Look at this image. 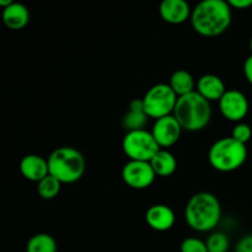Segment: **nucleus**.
<instances>
[{
    "label": "nucleus",
    "mask_w": 252,
    "mask_h": 252,
    "mask_svg": "<svg viewBox=\"0 0 252 252\" xmlns=\"http://www.w3.org/2000/svg\"><path fill=\"white\" fill-rule=\"evenodd\" d=\"M231 24V7L225 0H203L192 10L191 25L203 37L224 33Z\"/></svg>",
    "instance_id": "obj_1"
},
{
    "label": "nucleus",
    "mask_w": 252,
    "mask_h": 252,
    "mask_svg": "<svg viewBox=\"0 0 252 252\" xmlns=\"http://www.w3.org/2000/svg\"><path fill=\"white\" fill-rule=\"evenodd\" d=\"M221 218L219 199L209 192H198L189 199L185 208L187 225L199 233L212 231Z\"/></svg>",
    "instance_id": "obj_2"
},
{
    "label": "nucleus",
    "mask_w": 252,
    "mask_h": 252,
    "mask_svg": "<svg viewBox=\"0 0 252 252\" xmlns=\"http://www.w3.org/2000/svg\"><path fill=\"white\" fill-rule=\"evenodd\" d=\"M172 115L187 132H198L204 129L211 122V102L202 97L197 91L177 98Z\"/></svg>",
    "instance_id": "obj_3"
},
{
    "label": "nucleus",
    "mask_w": 252,
    "mask_h": 252,
    "mask_svg": "<svg viewBox=\"0 0 252 252\" xmlns=\"http://www.w3.org/2000/svg\"><path fill=\"white\" fill-rule=\"evenodd\" d=\"M49 175L62 184H74L83 177L85 172V158L73 147H61L48 157Z\"/></svg>",
    "instance_id": "obj_4"
},
{
    "label": "nucleus",
    "mask_w": 252,
    "mask_h": 252,
    "mask_svg": "<svg viewBox=\"0 0 252 252\" xmlns=\"http://www.w3.org/2000/svg\"><path fill=\"white\" fill-rule=\"evenodd\" d=\"M248 159V148L233 137L220 138L212 144L208 160L214 170L231 172L240 169Z\"/></svg>",
    "instance_id": "obj_5"
},
{
    "label": "nucleus",
    "mask_w": 252,
    "mask_h": 252,
    "mask_svg": "<svg viewBox=\"0 0 252 252\" xmlns=\"http://www.w3.org/2000/svg\"><path fill=\"white\" fill-rule=\"evenodd\" d=\"M177 95L169 84L160 83L152 86L143 97L145 113L155 121L174 113L177 102Z\"/></svg>",
    "instance_id": "obj_6"
},
{
    "label": "nucleus",
    "mask_w": 252,
    "mask_h": 252,
    "mask_svg": "<svg viewBox=\"0 0 252 252\" xmlns=\"http://www.w3.org/2000/svg\"><path fill=\"white\" fill-rule=\"evenodd\" d=\"M122 149L129 160L150 161L161 148L158 145L152 132L139 129L126 133L122 140Z\"/></svg>",
    "instance_id": "obj_7"
},
{
    "label": "nucleus",
    "mask_w": 252,
    "mask_h": 252,
    "mask_svg": "<svg viewBox=\"0 0 252 252\" xmlns=\"http://www.w3.org/2000/svg\"><path fill=\"white\" fill-rule=\"evenodd\" d=\"M154 170L149 161L129 160L122 169V179L128 187L133 189H145L155 181Z\"/></svg>",
    "instance_id": "obj_8"
},
{
    "label": "nucleus",
    "mask_w": 252,
    "mask_h": 252,
    "mask_svg": "<svg viewBox=\"0 0 252 252\" xmlns=\"http://www.w3.org/2000/svg\"><path fill=\"white\" fill-rule=\"evenodd\" d=\"M249 108L250 105L245 94L235 89L226 90L223 97L219 100L220 113L224 118L231 122L240 123L248 116Z\"/></svg>",
    "instance_id": "obj_9"
},
{
    "label": "nucleus",
    "mask_w": 252,
    "mask_h": 252,
    "mask_svg": "<svg viewBox=\"0 0 252 252\" xmlns=\"http://www.w3.org/2000/svg\"><path fill=\"white\" fill-rule=\"evenodd\" d=\"M182 130L184 129L177 122L175 116L170 115L155 121L150 132H152L154 139L157 140L158 145L162 149V148H170L179 142Z\"/></svg>",
    "instance_id": "obj_10"
},
{
    "label": "nucleus",
    "mask_w": 252,
    "mask_h": 252,
    "mask_svg": "<svg viewBox=\"0 0 252 252\" xmlns=\"http://www.w3.org/2000/svg\"><path fill=\"white\" fill-rule=\"evenodd\" d=\"M159 14L167 24L181 25L191 19L192 10L185 0H164L159 6Z\"/></svg>",
    "instance_id": "obj_11"
},
{
    "label": "nucleus",
    "mask_w": 252,
    "mask_h": 252,
    "mask_svg": "<svg viewBox=\"0 0 252 252\" xmlns=\"http://www.w3.org/2000/svg\"><path fill=\"white\" fill-rule=\"evenodd\" d=\"M176 217L166 204H154L145 213V221L155 231H167L174 226Z\"/></svg>",
    "instance_id": "obj_12"
},
{
    "label": "nucleus",
    "mask_w": 252,
    "mask_h": 252,
    "mask_svg": "<svg viewBox=\"0 0 252 252\" xmlns=\"http://www.w3.org/2000/svg\"><path fill=\"white\" fill-rule=\"evenodd\" d=\"M20 172L26 180L38 184L49 175L48 160L36 154L26 155L20 161Z\"/></svg>",
    "instance_id": "obj_13"
},
{
    "label": "nucleus",
    "mask_w": 252,
    "mask_h": 252,
    "mask_svg": "<svg viewBox=\"0 0 252 252\" xmlns=\"http://www.w3.org/2000/svg\"><path fill=\"white\" fill-rule=\"evenodd\" d=\"M196 91L209 102L211 101L219 102V100L226 93V89L224 81L218 75L206 74V75H202L197 81Z\"/></svg>",
    "instance_id": "obj_14"
},
{
    "label": "nucleus",
    "mask_w": 252,
    "mask_h": 252,
    "mask_svg": "<svg viewBox=\"0 0 252 252\" xmlns=\"http://www.w3.org/2000/svg\"><path fill=\"white\" fill-rule=\"evenodd\" d=\"M2 22L5 26L14 31L25 29L30 22V11L21 2H12L9 7L2 10Z\"/></svg>",
    "instance_id": "obj_15"
},
{
    "label": "nucleus",
    "mask_w": 252,
    "mask_h": 252,
    "mask_svg": "<svg viewBox=\"0 0 252 252\" xmlns=\"http://www.w3.org/2000/svg\"><path fill=\"white\" fill-rule=\"evenodd\" d=\"M149 162L157 176L169 177L176 171V158L174 157V154L165 149H160Z\"/></svg>",
    "instance_id": "obj_16"
},
{
    "label": "nucleus",
    "mask_w": 252,
    "mask_h": 252,
    "mask_svg": "<svg viewBox=\"0 0 252 252\" xmlns=\"http://www.w3.org/2000/svg\"><path fill=\"white\" fill-rule=\"evenodd\" d=\"M169 85L174 90V93L176 94L177 97L189 95V94L196 91V89H194L196 88V83H194L193 76L191 75V73L184 70V69H180V70L172 73V75L170 76Z\"/></svg>",
    "instance_id": "obj_17"
},
{
    "label": "nucleus",
    "mask_w": 252,
    "mask_h": 252,
    "mask_svg": "<svg viewBox=\"0 0 252 252\" xmlns=\"http://www.w3.org/2000/svg\"><path fill=\"white\" fill-rule=\"evenodd\" d=\"M26 252H57V241L49 234H36L27 241Z\"/></svg>",
    "instance_id": "obj_18"
},
{
    "label": "nucleus",
    "mask_w": 252,
    "mask_h": 252,
    "mask_svg": "<svg viewBox=\"0 0 252 252\" xmlns=\"http://www.w3.org/2000/svg\"><path fill=\"white\" fill-rule=\"evenodd\" d=\"M62 182L58 181L56 177L52 175L44 177L42 181L37 184V192H38L39 197L43 199H53L59 194L62 189Z\"/></svg>",
    "instance_id": "obj_19"
},
{
    "label": "nucleus",
    "mask_w": 252,
    "mask_h": 252,
    "mask_svg": "<svg viewBox=\"0 0 252 252\" xmlns=\"http://www.w3.org/2000/svg\"><path fill=\"white\" fill-rule=\"evenodd\" d=\"M148 116L145 112H137V111H128L123 117V127L127 132L132 130L144 129L148 122Z\"/></svg>",
    "instance_id": "obj_20"
},
{
    "label": "nucleus",
    "mask_w": 252,
    "mask_h": 252,
    "mask_svg": "<svg viewBox=\"0 0 252 252\" xmlns=\"http://www.w3.org/2000/svg\"><path fill=\"white\" fill-rule=\"evenodd\" d=\"M206 245L208 252H228L230 240L226 234L221 233V231H216L208 236Z\"/></svg>",
    "instance_id": "obj_21"
},
{
    "label": "nucleus",
    "mask_w": 252,
    "mask_h": 252,
    "mask_svg": "<svg viewBox=\"0 0 252 252\" xmlns=\"http://www.w3.org/2000/svg\"><path fill=\"white\" fill-rule=\"evenodd\" d=\"M181 252H208L206 241H202L197 238H187L185 239L180 246Z\"/></svg>",
    "instance_id": "obj_22"
},
{
    "label": "nucleus",
    "mask_w": 252,
    "mask_h": 252,
    "mask_svg": "<svg viewBox=\"0 0 252 252\" xmlns=\"http://www.w3.org/2000/svg\"><path fill=\"white\" fill-rule=\"evenodd\" d=\"M231 137L234 138L238 142L243 143L246 145V143L251 139L252 137V129L248 123H236L235 127L233 128V132H231Z\"/></svg>",
    "instance_id": "obj_23"
},
{
    "label": "nucleus",
    "mask_w": 252,
    "mask_h": 252,
    "mask_svg": "<svg viewBox=\"0 0 252 252\" xmlns=\"http://www.w3.org/2000/svg\"><path fill=\"white\" fill-rule=\"evenodd\" d=\"M235 252H252V234L245 235L239 240Z\"/></svg>",
    "instance_id": "obj_24"
},
{
    "label": "nucleus",
    "mask_w": 252,
    "mask_h": 252,
    "mask_svg": "<svg viewBox=\"0 0 252 252\" xmlns=\"http://www.w3.org/2000/svg\"><path fill=\"white\" fill-rule=\"evenodd\" d=\"M230 7L238 10H245L252 6V0H228Z\"/></svg>",
    "instance_id": "obj_25"
},
{
    "label": "nucleus",
    "mask_w": 252,
    "mask_h": 252,
    "mask_svg": "<svg viewBox=\"0 0 252 252\" xmlns=\"http://www.w3.org/2000/svg\"><path fill=\"white\" fill-rule=\"evenodd\" d=\"M244 74H245L246 80L252 85V54L246 58L244 63Z\"/></svg>",
    "instance_id": "obj_26"
},
{
    "label": "nucleus",
    "mask_w": 252,
    "mask_h": 252,
    "mask_svg": "<svg viewBox=\"0 0 252 252\" xmlns=\"http://www.w3.org/2000/svg\"><path fill=\"white\" fill-rule=\"evenodd\" d=\"M12 2H14L12 0H0V6H1L2 9H6V7H9Z\"/></svg>",
    "instance_id": "obj_27"
},
{
    "label": "nucleus",
    "mask_w": 252,
    "mask_h": 252,
    "mask_svg": "<svg viewBox=\"0 0 252 252\" xmlns=\"http://www.w3.org/2000/svg\"><path fill=\"white\" fill-rule=\"evenodd\" d=\"M250 51H251V54H252V37H251V39H250Z\"/></svg>",
    "instance_id": "obj_28"
}]
</instances>
